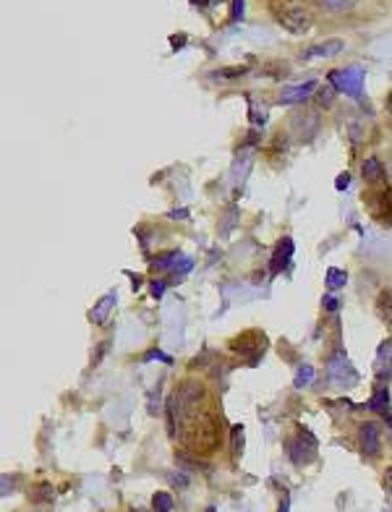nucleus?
Here are the masks:
<instances>
[{"label":"nucleus","mask_w":392,"mask_h":512,"mask_svg":"<svg viewBox=\"0 0 392 512\" xmlns=\"http://www.w3.org/2000/svg\"><path fill=\"white\" fill-rule=\"evenodd\" d=\"M274 21L290 34H306L314 29V13L304 0H272Z\"/></svg>","instance_id":"1"},{"label":"nucleus","mask_w":392,"mask_h":512,"mask_svg":"<svg viewBox=\"0 0 392 512\" xmlns=\"http://www.w3.org/2000/svg\"><path fill=\"white\" fill-rule=\"evenodd\" d=\"M202 400H204V387L194 379H186V382L178 387L173 392V400H170V413H173V421L183 426L186 421H191L194 415L202 413Z\"/></svg>","instance_id":"2"},{"label":"nucleus","mask_w":392,"mask_h":512,"mask_svg":"<svg viewBox=\"0 0 392 512\" xmlns=\"http://www.w3.org/2000/svg\"><path fill=\"white\" fill-rule=\"evenodd\" d=\"M181 429H183V442L194 453H212L217 447V421L209 413L194 415Z\"/></svg>","instance_id":"3"},{"label":"nucleus","mask_w":392,"mask_h":512,"mask_svg":"<svg viewBox=\"0 0 392 512\" xmlns=\"http://www.w3.org/2000/svg\"><path fill=\"white\" fill-rule=\"evenodd\" d=\"M330 81L335 84L337 92H345V94H351V97H358L361 84H363V71L361 69L335 71V73H330Z\"/></svg>","instance_id":"4"},{"label":"nucleus","mask_w":392,"mask_h":512,"mask_svg":"<svg viewBox=\"0 0 392 512\" xmlns=\"http://www.w3.org/2000/svg\"><path fill=\"white\" fill-rule=\"evenodd\" d=\"M358 442H361V450L366 455H377V453H379V444H382V439H379V429H377V424H372V421L361 424V429H358Z\"/></svg>","instance_id":"5"},{"label":"nucleus","mask_w":392,"mask_h":512,"mask_svg":"<svg viewBox=\"0 0 392 512\" xmlns=\"http://www.w3.org/2000/svg\"><path fill=\"white\" fill-rule=\"evenodd\" d=\"M316 81H306V84H295V87L285 89L283 94H280V102H285V105H298V102H304V99H309L316 92Z\"/></svg>","instance_id":"6"},{"label":"nucleus","mask_w":392,"mask_h":512,"mask_svg":"<svg viewBox=\"0 0 392 512\" xmlns=\"http://www.w3.org/2000/svg\"><path fill=\"white\" fill-rule=\"evenodd\" d=\"M345 48L343 40H327V42H319V45H314V48H309L304 52L306 60H314V58H332V55H337L340 50Z\"/></svg>","instance_id":"7"},{"label":"nucleus","mask_w":392,"mask_h":512,"mask_svg":"<svg viewBox=\"0 0 392 512\" xmlns=\"http://www.w3.org/2000/svg\"><path fill=\"white\" fill-rule=\"evenodd\" d=\"M290 256H293V241H290V238H285L283 243L277 246V251H274L272 272H280V269H285V266H288V262H290Z\"/></svg>","instance_id":"8"},{"label":"nucleus","mask_w":392,"mask_h":512,"mask_svg":"<svg viewBox=\"0 0 392 512\" xmlns=\"http://www.w3.org/2000/svg\"><path fill=\"white\" fill-rule=\"evenodd\" d=\"M377 316H379L387 327H392V290H382V293L377 296Z\"/></svg>","instance_id":"9"},{"label":"nucleus","mask_w":392,"mask_h":512,"mask_svg":"<svg viewBox=\"0 0 392 512\" xmlns=\"http://www.w3.org/2000/svg\"><path fill=\"white\" fill-rule=\"evenodd\" d=\"M361 173H363V178H366L369 183H377V180H382L387 170H384V165L377 157H369V159H363Z\"/></svg>","instance_id":"10"},{"label":"nucleus","mask_w":392,"mask_h":512,"mask_svg":"<svg viewBox=\"0 0 392 512\" xmlns=\"http://www.w3.org/2000/svg\"><path fill=\"white\" fill-rule=\"evenodd\" d=\"M113 306H115V296H113V293H108V296L102 298V301H99V304L92 308V314H89V316H92V322L102 325V322L108 319V314H110V308H113Z\"/></svg>","instance_id":"11"},{"label":"nucleus","mask_w":392,"mask_h":512,"mask_svg":"<svg viewBox=\"0 0 392 512\" xmlns=\"http://www.w3.org/2000/svg\"><path fill=\"white\" fill-rule=\"evenodd\" d=\"M288 453H290V457H293L298 465H304L306 460H312L314 457V455L304 453V434H301L298 439H290V442H288Z\"/></svg>","instance_id":"12"},{"label":"nucleus","mask_w":392,"mask_h":512,"mask_svg":"<svg viewBox=\"0 0 392 512\" xmlns=\"http://www.w3.org/2000/svg\"><path fill=\"white\" fill-rule=\"evenodd\" d=\"M387 405H390V392H387V387H379V390L372 394L369 408H372V411H387Z\"/></svg>","instance_id":"13"},{"label":"nucleus","mask_w":392,"mask_h":512,"mask_svg":"<svg viewBox=\"0 0 392 512\" xmlns=\"http://www.w3.org/2000/svg\"><path fill=\"white\" fill-rule=\"evenodd\" d=\"M152 504H155V512H170L173 510V497L167 492H157L152 497Z\"/></svg>","instance_id":"14"},{"label":"nucleus","mask_w":392,"mask_h":512,"mask_svg":"<svg viewBox=\"0 0 392 512\" xmlns=\"http://www.w3.org/2000/svg\"><path fill=\"white\" fill-rule=\"evenodd\" d=\"M324 10H351L356 0H316Z\"/></svg>","instance_id":"15"},{"label":"nucleus","mask_w":392,"mask_h":512,"mask_svg":"<svg viewBox=\"0 0 392 512\" xmlns=\"http://www.w3.org/2000/svg\"><path fill=\"white\" fill-rule=\"evenodd\" d=\"M345 280H348V275H345L343 269H335V266L332 269H327V285L332 287V290L335 287H343Z\"/></svg>","instance_id":"16"},{"label":"nucleus","mask_w":392,"mask_h":512,"mask_svg":"<svg viewBox=\"0 0 392 512\" xmlns=\"http://www.w3.org/2000/svg\"><path fill=\"white\" fill-rule=\"evenodd\" d=\"M233 455H241L244 450V426H233Z\"/></svg>","instance_id":"17"},{"label":"nucleus","mask_w":392,"mask_h":512,"mask_svg":"<svg viewBox=\"0 0 392 512\" xmlns=\"http://www.w3.org/2000/svg\"><path fill=\"white\" fill-rule=\"evenodd\" d=\"M312 376H314L312 366H301V369H298V379H295V384H298V387H304V384H309Z\"/></svg>","instance_id":"18"},{"label":"nucleus","mask_w":392,"mask_h":512,"mask_svg":"<svg viewBox=\"0 0 392 512\" xmlns=\"http://www.w3.org/2000/svg\"><path fill=\"white\" fill-rule=\"evenodd\" d=\"M244 16V0H233V21H238Z\"/></svg>","instance_id":"19"},{"label":"nucleus","mask_w":392,"mask_h":512,"mask_svg":"<svg viewBox=\"0 0 392 512\" xmlns=\"http://www.w3.org/2000/svg\"><path fill=\"white\" fill-rule=\"evenodd\" d=\"M8 492H13V478L3 476V497H8Z\"/></svg>","instance_id":"20"},{"label":"nucleus","mask_w":392,"mask_h":512,"mask_svg":"<svg viewBox=\"0 0 392 512\" xmlns=\"http://www.w3.org/2000/svg\"><path fill=\"white\" fill-rule=\"evenodd\" d=\"M324 308H327V311H335V308H337L335 296H324Z\"/></svg>","instance_id":"21"},{"label":"nucleus","mask_w":392,"mask_h":512,"mask_svg":"<svg viewBox=\"0 0 392 512\" xmlns=\"http://www.w3.org/2000/svg\"><path fill=\"white\" fill-rule=\"evenodd\" d=\"M165 290V283H152V296H160Z\"/></svg>","instance_id":"22"},{"label":"nucleus","mask_w":392,"mask_h":512,"mask_svg":"<svg viewBox=\"0 0 392 512\" xmlns=\"http://www.w3.org/2000/svg\"><path fill=\"white\" fill-rule=\"evenodd\" d=\"M170 217H173V220H178V217H181V220H186L188 212L186 209H176V212H170Z\"/></svg>","instance_id":"23"},{"label":"nucleus","mask_w":392,"mask_h":512,"mask_svg":"<svg viewBox=\"0 0 392 512\" xmlns=\"http://www.w3.org/2000/svg\"><path fill=\"white\" fill-rule=\"evenodd\" d=\"M384 486L392 492V468H387V473H384Z\"/></svg>","instance_id":"24"},{"label":"nucleus","mask_w":392,"mask_h":512,"mask_svg":"<svg viewBox=\"0 0 392 512\" xmlns=\"http://www.w3.org/2000/svg\"><path fill=\"white\" fill-rule=\"evenodd\" d=\"M348 186V176H340L337 178V188H345Z\"/></svg>","instance_id":"25"},{"label":"nucleus","mask_w":392,"mask_h":512,"mask_svg":"<svg viewBox=\"0 0 392 512\" xmlns=\"http://www.w3.org/2000/svg\"><path fill=\"white\" fill-rule=\"evenodd\" d=\"M387 115L392 118V92L387 94Z\"/></svg>","instance_id":"26"},{"label":"nucleus","mask_w":392,"mask_h":512,"mask_svg":"<svg viewBox=\"0 0 392 512\" xmlns=\"http://www.w3.org/2000/svg\"><path fill=\"white\" fill-rule=\"evenodd\" d=\"M280 512H288V497H285L283 504H280Z\"/></svg>","instance_id":"27"}]
</instances>
